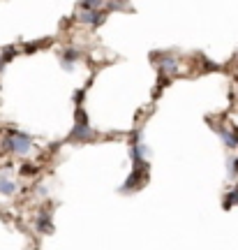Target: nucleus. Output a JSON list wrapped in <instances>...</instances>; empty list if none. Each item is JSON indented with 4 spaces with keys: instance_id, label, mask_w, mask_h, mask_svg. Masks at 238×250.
<instances>
[{
    "instance_id": "obj_1",
    "label": "nucleus",
    "mask_w": 238,
    "mask_h": 250,
    "mask_svg": "<svg viewBox=\"0 0 238 250\" xmlns=\"http://www.w3.org/2000/svg\"><path fill=\"white\" fill-rule=\"evenodd\" d=\"M95 132L88 125V116L83 114V109H77V118H74V130L70 134V142H93Z\"/></svg>"
},
{
    "instance_id": "obj_2",
    "label": "nucleus",
    "mask_w": 238,
    "mask_h": 250,
    "mask_svg": "<svg viewBox=\"0 0 238 250\" xmlns=\"http://www.w3.org/2000/svg\"><path fill=\"white\" fill-rule=\"evenodd\" d=\"M5 148L12 151L14 155H28V153L33 151V142H30V137H28V134L12 130V132L5 137Z\"/></svg>"
},
{
    "instance_id": "obj_3",
    "label": "nucleus",
    "mask_w": 238,
    "mask_h": 250,
    "mask_svg": "<svg viewBox=\"0 0 238 250\" xmlns=\"http://www.w3.org/2000/svg\"><path fill=\"white\" fill-rule=\"evenodd\" d=\"M104 19H106V12H102V9H81L79 12V21L88 23V26H99Z\"/></svg>"
},
{
    "instance_id": "obj_4",
    "label": "nucleus",
    "mask_w": 238,
    "mask_h": 250,
    "mask_svg": "<svg viewBox=\"0 0 238 250\" xmlns=\"http://www.w3.org/2000/svg\"><path fill=\"white\" fill-rule=\"evenodd\" d=\"M218 132H220L222 142H224V146H229V148H236L238 146V132H234V130H227V127H222V125H213Z\"/></svg>"
},
{
    "instance_id": "obj_5",
    "label": "nucleus",
    "mask_w": 238,
    "mask_h": 250,
    "mask_svg": "<svg viewBox=\"0 0 238 250\" xmlns=\"http://www.w3.org/2000/svg\"><path fill=\"white\" fill-rule=\"evenodd\" d=\"M81 58V54L77 51V49H65L62 51V58H60V65H62V70H74V62Z\"/></svg>"
},
{
    "instance_id": "obj_6",
    "label": "nucleus",
    "mask_w": 238,
    "mask_h": 250,
    "mask_svg": "<svg viewBox=\"0 0 238 250\" xmlns=\"http://www.w3.org/2000/svg\"><path fill=\"white\" fill-rule=\"evenodd\" d=\"M158 67H159V72H162V74H171V72L178 70V61H176V58H171V56H159Z\"/></svg>"
},
{
    "instance_id": "obj_7",
    "label": "nucleus",
    "mask_w": 238,
    "mask_h": 250,
    "mask_svg": "<svg viewBox=\"0 0 238 250\" xmlns=\"http://www.w3.org/2000/svg\"><path fill=\"white\" fill-rule=\"evenodd\" d=\"M17 183H14V181L9 179L7 174H2V176H0V195H14V192H17Z\"/></svg>"
},
{
    "instance_id": "obj_8",
    "label": "nucleus",
    "mask_w": 238,
    "mask_h": 250,
    "mask_svg": "<svg viewBox=\"0 0 238 250\" xmlns=\"http://www.w3.org/2000/svg\"><path fill=\"white\" fill-rule=\"evenodd\" d=\"M37 227H40V232H53V227H51V223H49L46 213L40 215V220H37Z\"/></svg>"
},
{
    "instance_id": "obj_9",
    "label": "nucleus",
    "mask_w": 238,
    "mask_h": 250,
    "mask_svg": "<svg viewBox=\"0 0 238 250\" xmlns=\"http://www.w3.org/2000/svg\"><path fill=\"white\" fill-rule=\"evenodd\" d=\"M104 0H81V9H99Z\"/></svg>"
},
{
    "instance_id": "obj_10",
    "label": "nucleus",
    "mask_w": 238,
    "mask_h": 250,
    "mask_svg": "<svg viewBox=\"0 0 238 250\" xmlns=\"http://www.w3.org/2000/svg\"><path fill=\"white\" fill-rule=\"evenodd\" d=\"M14 56H17V49H14V46H7V49H2V56H0V61H2V62H9L12 58H14Z\"/></svg>"
},
{
    "instance_id": "obj_11",
    "label": "nucleus",
    "mask_w": 238,
    "mask_h": 250,
    "mask_svg": "<svg viewBox=\"0 0 238 250\" xmlns=\"http://www.w3.org/2000/svg\"><path fill=\"white\" fill-rule=\"evenodd\" d=\"M231 204H238V186L227 195V202H224V208H229Z\"/></svg>"
},
{
    "instance_id": "obj_12",
    "label": "nucleus",
    "mask_w": 238,
    "mask_h": 250,
    "mask_svg": "<svg viewBox=\"0 0 238 250\" xmlns=\"http://www.w3.org/2000/svg\"><path fill=\"white\" fill-rule=\"evenodd\" d=\"M2 65H5V62H2V61H0V70H2Z\"/></svg>"
}]
</instances>
